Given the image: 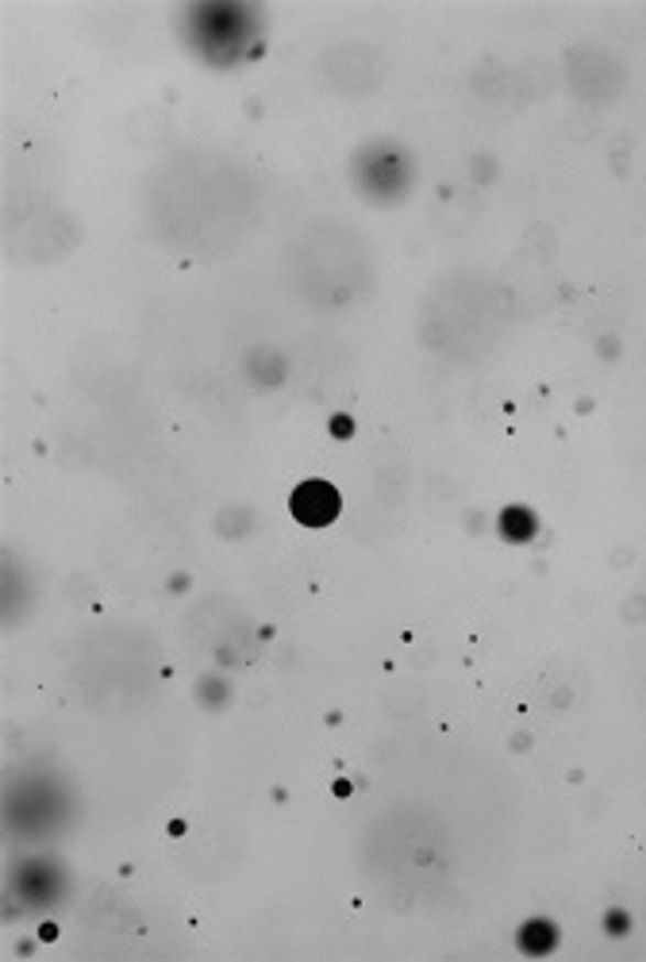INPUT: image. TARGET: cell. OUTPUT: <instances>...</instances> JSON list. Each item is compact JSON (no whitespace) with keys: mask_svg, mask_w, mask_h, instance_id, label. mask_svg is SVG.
Segmentation results:
<instances>
[{"mask_svg":"<svg viewBox=\"0 0 646 962\" xmlns=\"http://www.w3.org/2000/svg\"><path fill=\"white\" fill-rule=\"evenodd\" d=\"M339 512V493L327 482H305L297 493H293V516L308 528H324V523L335 520Z\"/></svg>","mask_w":646,"mask_h":962,"instance_id":"obj_1","label":"cell"}]
</instances>
